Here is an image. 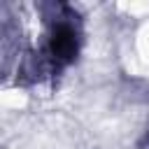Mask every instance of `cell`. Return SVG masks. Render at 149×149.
<instances>
[{
  "label": "cell",
  "mask_w": 149,
  "mask_h": 149,
  "mask_svg": "<svg viewBox=\"0 0 149 149\" xmlns=\"http://www.w3.org/2000/svg\"><path fill=\"white\" fill-rule=\"evenodd\" d=\"M49 49H51L56 61H61V63L72 61L77 56V33H74V28L70 23H58L54 28Z\"/></svg>",
  "instance_id": "cell-1"
}]
</instances>
